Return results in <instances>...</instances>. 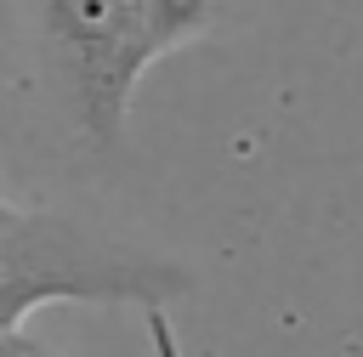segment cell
I'll return each instance as SVG.
<instances>
[{
	"label": "cell",
	"mask_w": 363,
	"mask_h": 357,
	"mask_svg": "<svg viewBox=\"0 0 363 357\" xmlns=\"http://www.w3.org/2000/svg\"><path fill=\"white\" fill-rule=\"evenodd\" d=\"M193 289L182 261L153 249L102 238L68 215H23L0 221V334L23 329L28 312L85 300V306H164Z\"/></svg>",
	"instance_id": "6da1fadb"
},
{
	"label": "cell",
	"mask_w": 363,
	"mask_h": 357,
	"mask_svg": "<svg viewBox=\"0 0 363 357\" xmlns=\"http://www.w3.org/2000/svg\"><path fill=\"white\" fill-rule=\"evenodd\" d=\"M45 57L57 91L91 142H113L125 130L136 79L147 74L142 0H40Z\"/></svg>",
	"instance_id": "7a4b0ae2"
},
{
	"label": "cell",
	"mask_w": 363,
	"mask_h": 357,
	"mask_svg": "<svg viewBox=\"0 0 363 357\" xmlns=\"http://www.w3.org/2000/svg\"><path fill=\"white\" fill-rule=\"evenodd\" d=\"M221 0H142V40H147V57L159 62L164 51L199 40L210 28Z\"/></svg>",
	"instance_id": "3957f363"
},
{
	"label": "cell",
	"mask_w": 363,
	"mask_h": 357,
	"mask_svg": "<svg viewBox=\"0 0 363 357\" xmlns=\"http://www.w3.org/2000/svg\"><path fill=\"white\" fill-rule=\"evenodd\" d=\"M142 323H147V340H153V357H182V340L164 317V306H142Z\"/></svg>",
	"instance_id": "277c9868"
},
{
	"label": "cell",
	"mask_w": 363,
	"mask_h": 357,
	"mask_svg": "<svg viewBox=\"0 0 363 357\" xmlns=\"http://www.w3.org/2000/svg\"><path fill=\"white\" fill-rule=\"evenodd\" d=\"M0 357H57L45 340H34V334H23V329H11V334H0Z\"/></svg>",
	"instance_id": "5b68a950"
},
{
	"label": "cell",
	"mask_w": 363,
	"mask_h": 357,
	"mask_svg": "<svg viewBox=\"0 0 363 357\" xmlns=\"http://www.w3.org/2000/svg\"><path fill=\"white\" fill-rule=\"evenodd\" d=\"M6 215H11V204H6V198H0V221H6Z\"/></svg>",
	"instance_id": "8992f818"
}]
</instances>
